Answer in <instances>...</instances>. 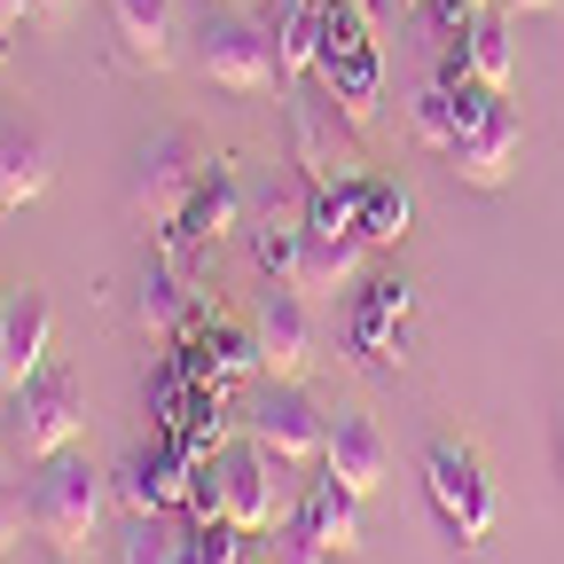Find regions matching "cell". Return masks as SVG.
I'll return each mask as SVG.
<instances>
[{
	"mask_svg": "<svg viewBox=\"0 0 564 564\" xmlns=\"http://www.w3.org/2000/svg\"><path fill=\"white\" fill-rule=\"evenodd\" d=\"M102 494H110V478H102L79 447H63V455L32 463L24 525H32L40 541H55V556H79V549L95 541V525H102Z\"/></svg>",
	"mask_w": 564,
	"mask_h": 564,
	"instance_id": "1",
	"label": "cell"
},
{
	"mask_svg": "<svg viewBox=\"0 0 564 564\" xmlns=\"http://www.w3.org/2000/svg\"><path fill=\"white\" fill-rule=\"evenodd\" d=\"M291 165L306 188H345V181H369L361 165V126H352L322 87H291Z\"/></svg>",
	"mask_w": 564,
	"mask_h": 564,
	"instance_id": "2",
	"label": "cell"
},
{
	"mask_svg": "<svg viewBox=\"0 0 564 564\" xmlns=\"http://www.w3.org/2000/svg\"><path fill=\"white\" fill-rule=\"evenodd\" d=\"M79 432H87V384L47 361V369L9 400V447H17V463H47V455H63V447H79Z\"/></svg>",
	"mask_w": 564,
	"mask_h": 564,
	"instance_id": "3",
	"label": "cell"
},
{
	"mask_svg": "<svg viewBox=\"0 0 564 564\" xmlns=\"http://www.w3.org/2000/svg\"><path fill=\"white\" fill-rule=\"evenodd\" d=\"M196 63H204V79L228 87V95H267V87H282V47H274V32H267V17L212 9L204 32H196Z\"/></svg>",
	"mask_w": 564,
	"mask_h": 564,
	"instance_id": "4",
	"label": "cell"
},
{
	"mask_svg": "<svg viewBox=\"0 0 564 564\" xmlns=\"http://www.w3.org/2000/svg\"><path fill=\"white\" fill-rule=\"evenodd\" d=\"M212 165H220V158H212L204 150V141L188 133V126H165V133H150V141H141V158H133V212H141V220H173V212L204 188V173Z\"/></svg>",
	"mask_w": 564,
	"mask_h": 564,
	"instance_id": "5",
	"label": "cell"
},
{
	"mask_svg": "<svg viewBox=\"0 0 564 564\" xmlns=\"http://www.w3.org/2000/svg\"><path fill=\"white\" fill-rule=\"evenodd\" d=\"M251 440L282 463V470H314L329 447V408L299 384V377H267L259 408H251Z\"/></svg>",
	"mask_w": 564,
	"mask_h": 564,
	"instance_id": "6",
	"label": "cell"
},
{
	"mask_svg": "<svg viewBox=\"0 0 564 564\" xmlns=\"http://www.w3.org/2000/svg\"><path fill=\"white\" fill-rule=\"evenodd\" d=\"M423 486H432V510H440V525L455 533V541H486L494 533V478H486V463L470 455V447H455V440H440L432 455H423Z\"/></svg>",
	"mask_w": 564,
	"mask_h": 564,
	"instance_id": "7",
	"label": "cell"
},
{
	"mask_svg": "<svg viewBox=\"0 0 564 564\" xmlns=\"http://www.w3.org/2000/svg\"><path fill=\"white\" fill-rule=\"evenodd\" d=\"M251 337H259L267 377H306V361H314V314H306V291H299V282H274V291L259 299Z\"/></svg>",
	"mask_w": 564,
	"mask_h": 564,
	"instance_id": "8",
	"label": "cell"
},
{
	"mask_svg": "<svg viewBox=\"0 0 564 564\" xmlns=\"http://www.w3.org/2000/svg\"><path fill=\"white\" fill-rule=\"evenodd\" d=\"M102 32L118 70H165L173 63V0H102Z\"/></svg>",
	"mask_w": 564,
	"mask_h": 564,
	"instance_id": "9",
	"label": "cell"
},
{
	"mask_svg": "<svg viewBox=\"0 0 564 564\" xmlns=\"http://www.w3.org/2000/svg\"><path fill=\"white\" fill-rule=\"evenodd\" d=\"M322 470H329V478H345V486L369 502V494L392 478V447H384V432H377V415H361V408H337V415H329Z\"/></svg>",
	"mask_w": 564,
	"mask_h": 564,
	"instance_id": "10",
	"label": "cell"
},
{
	"mask_svg": "<svg viewBox=\"0 0 564 564\" xmlns=\"http://www.w3.org/2000/svg\"><path fill=\"white\" fill-rule=\"evenodd\" d=\"M274 455L259 447V440H228L220 447V494H228V525H243V533H267L274 525Z\"/></svg>",
	"mask_w": 564,
	"mask_h": 564,
	"instance_id": "11",
	"label": "cell"
},
{
	"mask_svg": "<svg viewBox=\"0 0 564 564\" xmlns=\"http://www.w3.org/2000/svg\"><path fill=\"white\" fill-rule=\"evenodd\" d=\"M518 141H525V126H518V110H510V95H494V110L455 141V173L470 181V188H502L510 181V165H518Z\"/></svg>",
	"mask_w": 564,
	"mask_h": 564,
	"instance_id": "12",
	"label": "cell"
},
{
	"mask_svg": "<svg viewBox=\"0 0 564 564\" xmlns=\"http://www.w3.org/2000/svg\"><path fill=\"white\" fill-rule=\"evenodd\" d=\"M267 32L282 47V87H306L329 40V0H267Z\"/></svg>",
	"mask_w": 564,
	"mask_h": 564,
	"instance_id": "13",
	"label": "cell"
},
{
	"mask_svg": "<svg viewBox=\"0 0 564 564\" xmlns=\"http://www.w3.org/2000/svg\"><path fill=\"white\" fill-rule=\"evenodd\" d=\"M188 478H196V463L165 440V447L133 455V463L118 470V494H126V510H133V518H158V510H181V502H188Z\"/></svg>",
	"mask_w": 564,
	"mask_h": 564,
	"instance_id": "14",
	"label": "cell"
},
{
	"mask_svg": "<svg viewBox=\"0 0 564 564\" xmlns=\"http://www.w3.org/2000/svg\"><path fill=\"white\" fill-rule=\"evenodd\" d=\"M47 181H55V150L24 126H0V212L47 196Z\"/></svg>",
	"mask_w": 564,
	"mask_h": 564,
	"instance_id": "15",
	"label": "cell"
},
{
	"mask_svg": "<svg viewBox=\"0 0 564 564\" xmlns=\"http://www.w3.org/2000/svg\"><path fill=\"white\" fill-rule=\"evenodd\" d=\"M299 518L322 533V549L329 556H345V549H361V494H352L345 478H306V502H299Z\"/></svg>",
	"mask_w": 564,
	"mask_h": 564,
	"instance_id": "16",
	"label": "cell"
},
{
	"mask_svg": "<svg viewBox=\"0 0 564 564\" xmlns=\"http://www.w3.org/2000/svg\"><path fill=\"white\" fill-rule=\"evenodd\" d=\"M408 220H415V196H408L400 181H377V173H369V181H361V220H352V228L369 236V251H377V243H400Z\"/></svg>",
	"mask_w": 564,
	"mask_h": 564,
	"instance_id": "17",
	"label": "cell"
},
{
	"mask_svg": "<svg viewBox=\"0 0 564 564\" xmlns=\"http://www.w3.org/2000/svg\"><path fill=\"white\" fill-rule=\"evenodd\" d=\"M510 9H486L478 24H470V70H478V87H502L510 95V24H502Z\"/></svg>",
	"mask_w": 564,
	"mask_h": 564,
	"instance_id": "18",
	"label": "cell"
},
{
	"mask_svg": "<svg viewBox=\"0 0 564 564\" xmlns=\"http://www.w3.org/2000/svg\"><path fill=\"white\" fill-rule=\"evenodd\" d=\"M415 141H423V150H455V141H463V102H455L447 79H432L415 95Z\"/></svg>",
	"mask_w": 564,
	"mask_h": 564,
	"instance_id": "19",
	"label": "cell"
},
{
	"mask_svg": "<svg viewBox=\"0 0 564 564\" xmlns=\"http://www.w3.org/2000/svg\"><path fill=\"white\" fill-rule=\"evenodd\" d=\"M181 556H188V525H173V510L133 518V533H126V564H181Z\"/></svg>",
	"mask_w": 564,
	"mask_h": 564,
	"instance_id": "20",
	"label": "cell"
},
{
	"mask_svg": "<svg viewBox=\"0 0 564 564\" xmlns=\"http://www.w3.org/2000/svg\"><path fill=\"white\" fill-rule=\"evenodd\" d=\"M267 564H329V549L306 518H274L267 525Z\"/></svg>",
	"mask_w": 564,
	"mask_h": 564,
	"instance_id": "21",
	"label": "cell"
},
{
	"mask_svg": "<svg viewBox=\"0 0 564 564\" xmlns=\"http://www.w3.org/2000/svg\"><path fill=\"white\" fill-rule=\"evenodd\" d=\"M423 17H432V32L447 47V40H470V24L486 17V0H423Z\"/></svg>",
	"mask_w": 564,
	"mask_h": 564,
	"instance_id": "22",
	"label": "cell"
},
{
	"mask_svg": "<svg viewBox=\"0 0 564 564\" xmlns=\"http://www.w3.org/2000/svg\"><path fill=\"white\" fill-rule=\"evenodd\" d=\"M70 17V0H32V24H63Z\"/></svg>",
	"mask_w": 564,
	"mask_h": 564,
	"instance_id": "23",
	"label": "cell"
},
{
	"mask_svg": "<svg viewBox=\"0 0 564 564\" xmlns=\"http://www.w3.org/2000/svg\"><path fill=\"white\" fill-rule=\"evenodd\" d=\"M9 55H17V24L0 17V70H9Z\"/></svg>",
	"mask_w": 564,
	"mask_h": 564,
	"instance_id": "24",
	"label": "cell"
},
{
	"mask_svg": "<svg viewBox=\"0 0 564 564\" xmlns=\"http://www.w3.org/2000/svg\"><path fill=\"white\" fill-rule=\"evenodd\" d=\"M377 17H408V9H423V0H369Z\"/></svg>",
	"mask_w": 564,
	"mask_h": 564,
	"instance_id": "25",
	"label": "cell"
},
{
	"mask_svg": "<svg viewBox=\"0 0 564 564\" xmlns=\"http://www.w3.org/2000/svg\"><path fill=\"white\" fill-rule=\"evenodd\" d=\"M0 17H9V24H32V0H0Z\"/></svg>",
	"mask_w": 564,
	"mask_h": 564,
	"instance_id": "26",
	"label": "cell"
},
{
	"mask_svg": "<svg viewBox=\"0 0 564 564\" xmlns=\"http://www.w3.org/2000/svg\"><path fill=\"white\" fill-rule=\"evenodd\" d=\"M502 9H510V17H518V9H525V17H541V9H556V0H502Z\"/></svg>",
	"mask_w": 564,
	"mask_h": 564,
	"instance_id": "27",
	"label": "cell"
},
{
	"mask_svg": "<svg viewBox=\"0 0 564 564\" xmlns=\"http://www.w3.org/2000/svg\"><path fill=\"white\" fill-rule=\"evenodd\" d=\"M556 470H564V415H556Z\"/></svg>",
	"mask_w": 564,
	"mask_h": 564,
	"instance_id": "28",
	"label": "cell"
},
{
	"mask_svg": "<svg viewBox=\"0 0 564 564\" xmlns=\"http://www.w3.org/2000/svg\"><path fill=\"white\" fill-rule=\"evenodd\" d=\"M0 440H9V408H0Z\"/></svg>",
	"mask_w": 564,
	"mask_h": 564,
	"instance_id": "29",
	"label": "cell"
},
{
	"mask_svg": "<svg viewBox=\"0 0 564 564\" xmlns=\"http://www.w3.org/2000/svg\"><path fill=\"white\" fill-rule=\"evenodd\" d=\"M55 564H79V556H55Z\"/></svg>",
	"mask_w": 564,
	"mask_h": 564,
	"instance_id": "30",
	"label": "cell"
},
{
	"mask_svg": "<svg viewBox=\"0 0 564 564\" xmlns=\"http://www.w3.org/2000/svg\"><path fill=\"white\" fill-rule=\"evenodd\" d=\"M486 9H502V0H486Z\"/></svg>",
	"mask_w": 564,
	"mask_h": 564,
	"instance_id": "31",
	"label": "cell"
},
{
	"mask_svg": "<svg viewBox=\"0 0 564 564\" xmlns=\"http://www.w3.org/2000/svg\"><path fill=\"white\" fill-rule=\"evenodd\" d=\"M212 9H220V0H212Z\"/></svg>",
	"mask_w": 564,
	"mask_h": 564,
	"instance_id": "32",
	"label": "cell"
}]
</instances>
